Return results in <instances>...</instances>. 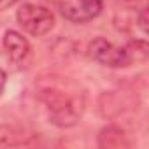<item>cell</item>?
<instances>
[{
	"label": "cell",
	"instance_id": "obj_5",
	"mask_svg": "<svg viewBox=\"0 0 149 149\" xmlns=\"http://www.w3.org/2000/svg\"><path fill=\"white\" fill-rule=\"evenodd\" d=\"M4 49L7 53V56L11 58V61H14L16 65H23L28 61L30 54H32V47L30 42L26 40V37H23L19 32L16 30H7L4 33Z\"/></svg>",
	"mask_w": 149,
	"mask_h": 149
},
{
	"label": "cell",
	"instance_id": "obj_6",
	"mask_svg": "<svg viewBox=\"0 0 149 149\" xmlns=\"http://www.w3.org/2000/svg\"><path fill=\"white\" fill-rule=\"evenodd\" d=\"M98 146L100 147H126L128 140L121 128L118 126H105L98 133Z\"/></svg>",
	"mask_w": 149,
	"mask_h": 149
},
{
	"label": "cell",
	"instance_id": "obj_1",
	"mask_svg": "<svg viewBox=\"0 0 149 149\" xmlns=\"http://www.w3.org/2000/svg\"><path fill=\"white\" fill-rule=\"evenodd\" d=\"M42 100L49 109V119L53 125L60 128H70L77 125L84 112V98L83 95H68L60 90H46L42 91Z\"/></svg>",
	"mask_w": 149,
	"mask_h": 149
},
{
	"label": "cell",
	"instance_id": "obj_10",
	"mask_svg": "<svg viewBox=\"0 0 149 149\" xmlns=\"http://www.w3.org/2000/svg\"><path fill=\"white\" fill-rule=\"evenodd\" d=\"M6 83H7V74L0 68V95H2V91H4V88H6Z\"/></svg>",
	"mask_w": 149,
	"mask_h": 149
},
{
	"label": "cell",
	"instance_id": "obj_3",
	"mask_svg": "<svg viewBox=\"0 0 149 149\" xmlns=\"http://www.w3.org/2000/svg\"><path fill=\"white\" fill-rule=\"evenodd\" d=\"M90 56L105 65V67H112V68H121V67H128L130 65V58L125 47H119L116 44H112L111 40L104 39V37H97L90 42Z\"/></svg>",
	"mask_w": 149,
	"mask_h": 149
},
{
	"label": "cell",
	"instance_id": "obj_9",
	"mask_svg": "<svg viewBox=\"0 0 149 149\" xmlns=\"http://www.w3.org/2000/svg\"><path fill=\"white\" fill-rule=\"evenodd\" d=\"M137 26L140 28V32H142L144 35L147 33V9H146V7L140 11V14H139V18H137Z\"/></svg>",
	"mask_w": 149,
	"mask_h": 149
},
{
	"label": "cell",
	"instance_id": "obj_7",
	"mask_svg": "<svg viewBox=\"0 0 149 149\" xmlns=\"http://www.w3.org/2000/svg\"><path fill=\"white\" fill-rule=\"evenodd\" d=\"M30 140V135H26L23 130L9 125L0 126V147H16L23 146Z\"/></svg>",
	"mask_w": 149,
	"mask_h": 149
},
{
	"label": "cell",
	"instance_id": "obj_2",
	"mask_svg": "<svg viewBox=\"0 0 149 149\" xmlns=\"http://www.w3.org/2000/svg\"><path fill=\"white\" fill-rule=\"evenodd\" d=\"M16 19L19 26L33 37H42L54 26V14L37 4H23L16 13Z\"/></svg>",
	"mask_w": 149,
	"mask_h": 149
},
{
	"label": "cell",
	"instance_id": "obj_8",
	"mask_svg": "<svg viewBox=\"0 0 149 149\" xmlns=\"http://www.w3.org/2000/svg\"><path fill=\"white\" fill-rule=\"evenodd\" d=\"M126 53H128V58H130V63L135 60V61H144L147 58V42L146 40H133L130 42L126 47Z\"/></svg>",
	"mask_w": 149,
	"mask_h": 149
},
{
	"label": "cell",
	"instance_id": "obj_4",
	"mask_svg": "<svg viewBox=\"0 0 149 149\" xmlns=\"http://www.w3.org/2000/svg\"><path fill=\"white\" fill-rule=\"evenodd\" d=\"M104 9L102 0H65L60 4L61 16L76 25L88 23L100 16Z\"/></svg>",
	"mask_w": 149,
	"mask_h": 149
}]
</instances>
